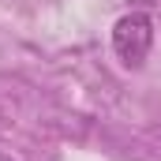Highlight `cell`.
Listing matches in <instances>:
<instances>
[{"mask_svg":"<svg viewBox=\"0 0 161 161\" xmlns=\"http://www.w3.org/2000/svg\"><path fill=\"white\" fill-rule=\"evenodd\" d=\"M150 45H154V19L146 11H131V15L116 19V26H113V53L120 56V64L139 68L146 60Z\"/></svg>","mask_w":161,"mask_h":161,"instance_id":"obj_1","label":"cell"},{"mask_svg":"<svg viewBox=\"0 0 161 161\" xmlns=\"http://www.w3.org/2000/svg\"><path fill=\"white\" fill-rule=\"evenodd\" d=\"M0 161H11V158H0Z\"/></svg>","mask_w":161,"mask_h":161,"instance_id":"obj_2","label":"cell"}]
</instances>
